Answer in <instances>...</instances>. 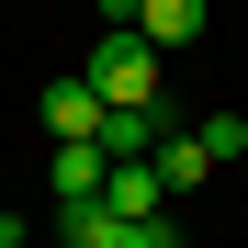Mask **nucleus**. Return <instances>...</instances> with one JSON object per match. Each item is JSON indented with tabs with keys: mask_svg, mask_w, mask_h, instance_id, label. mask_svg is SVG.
Returning <instances> with one entry per match:
<instances>
[{
	"mask_svg": "<svg viewBox=\"0 0 248 248\" xmlns=\"http://www.w3.org/2000/svg\"><path fill=\"white\" fill-rule=\"evenodd\" d=\"M158 68H170V57H158L147 34L124 23V34H91V68H79V79H91L113 113H136V102H158Z\"/></svg>",
	"mask_w": 248,
	"mask_h": 248,
	"instance_id": "f257e3e1",
	"label": "nucleus"
},
{
	"mask_svg": "<svg viewBox=\"0 0 248 248\" xmlns=\"http://www.w3.org/2000/svg\"><path fill=\"white\" fill-rule=\"evenodd\" d=\"M57 237L68 248H181L170 215H113V203H57Z\"/></svg>",
	"mask_w": 248,
	"mask_h": 248,
	"instance_id": "f03ea898",
	"label": "nucleus"
},
{
	"mask_svg": "<svg viewBox=\"0 0 248 248\" xmlns=\"http://www.w3.org/2000/svg\"><path fill=\"white\" fill-rule=\"evenodd\" d=\"M102 113H113V102L91 91V79H57V91H46V136H57V147H79V136L102 147Z\"/></svg>",
	"mask_w": 248,
	"mask_h": 248,
	"instance_id": "7ed1b4c3",
	"label": "nucleus"
},
{
	"mask_svg": "<svg viewBox=\"0 0 248 248\" xmlns=\"http://www.w3.org/2000/svg\"><path fill=\"white\" fill-rule=\"evenodd\" d=\"M203 23H215V0H136V34H147L158 57H181Z\"/></svg>",
	"mask_w": 248,
	"mask_h": 248,
	"instance_id": "20e7f679",
	"label": "nucleus"
},
{
	"mask_svg": "<svg viewBox=\"0 0 248 248\" xmlns=\"http://www.w3.org/2000/svg\"><path fill=\"white\" fill-rule=\"evenodd\" d=\"M102 203H113V215H170V181H158L147 158H113V170H102Z\"/></svg>",
	"mask_w": 248,
	"mask_h": 248,
	"instance_id": "39448f33",
	"label": "nucleus"
},
{
	"mask_svg": "<svg viewBox=\"0 0 248 248\" xmlns=\"http://www.w3.org/2000/svg\"><path fill=\"white\" fill-rule=\"evenodd\" d=\"M102 170H113V158L79 136V147H57V170H46V181H57V203H102Z\"/></svg>",
	"mask_w": 248,
	"mask_h": 248,
	"instance_id": "423d86ee",
	"label": "nucleus"
},
{
	"mask_svg": "<svg viewBox=\"0 0 248 248\" xmlns=\"http://www.w3.org/2000/svg\"><path fill=\"white\" fill-rule=\"evenodd\" d=\"M147 170H158V181H170V192H192L203 170H215V158H203V136H181V124H170V136H158V147H147Z\"/></svg>",
	"mask_w": 248,
	"mask_h": 248,
	"instance_id": "0eeeda50",
	"label": "nucleus"
},
{
	"mask_svg": "<svg viewBox=\"0 0 248 248\" xmlns=\"http://www.w3.org/2000/svg\"><path fill=\"white\" fill-rule=\"evenodd\" d=\"M192 136H203V158H215V170H237V158H248V113H203Z\"/></svg>",
	"mask_w": 248,
	"mask_h": 248,
	"instance_id": "6e6552de",
	"label": "nucleus"
},
{
	"mask_svg": "<svg viewBox=\"0 0 248 248\" xmlns=\"http://www.w3.org/2000/svg\"><path fill=\"white\" fill-rule=\"evenodd\" d=\"M91 23H102V34H124V23H136V0H91Z\"/></svg>",
	"mask_w": 248,
	"mask_h": 248,
	"instance_id": "1a4fd4ad",
	"label": "nucleus"
},
{
	"mask_svg": "<svg viewBox=\"0 0 248 248\" xmlns=\"http://www.w3.org/2000/svg\"><path fill=\"white\" fill-rule=\"evenodd\" d=\"M0 248H23V226H0Z\"/></svg>",
	"mask_w": 248,
	"mask_h": 248,
	"instance_id": "9d476101",
	"label": "nucleus"
},
{
	"mask_svg": "<svg viewBox=\"0 0 248 248\" xmlns=\"http://www.w3.org/2000/svg\"><path fill=\"white\" fill-rule=\"evenodd\" d=\"M0 226H12V215H0Z\"/></svg>",
	"mask_w": 248,
	"mask_h": 248,
	"instance_id": "9b49d317",
	"label": "nucleus"
}]
</instances>
